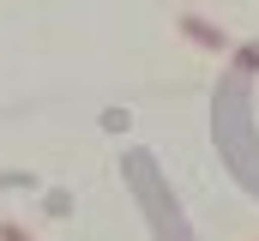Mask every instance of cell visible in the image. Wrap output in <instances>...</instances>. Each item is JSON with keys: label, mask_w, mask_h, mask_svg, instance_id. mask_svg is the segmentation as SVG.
Returning <instances> with one entry per match:
<instances>
[{"label": "cell", "mask_w": 259, "mask_h": 241, "mask_svg": "<svg viewBox=\"0 0 259 241\" xmlns=\"http://www.w3.org/2000/svg\"><path fill=\"white\" fill-rule=\"evenodd\" d=\"M181 36H187L193 49H211V55H223V49H229V36H223L211 18H199V12H181Z\"/></svg>", "instance_id": "6da1fadb"}, {"label": "cell", "mask_w": 259, "mask_h": 241, "mask_svg": "<svg viewBox=\"0 0 259 241\" xmlns=\"http://www.w3.org/2000/svg\"><path fill=\"white\" fill-rule=\"evenodd\" d=\"M0 241H30V235H24L18 223H0Z\"/></svg>", "instance_id": "7a4b0ae2"}]
</instances>
